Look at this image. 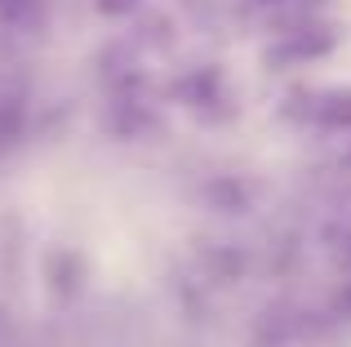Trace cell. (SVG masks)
Wrapping results in <instances>:
<instances>
[{
  "label": "cell",
  "instance_id": "3957f363",
  "mask_svg": "<svg viewBox=\"0 0 351 347\" xmlns=\"http://www.w3.org/2000/svg\"><path fill=\"white\" fill-rule=\"evenodd\" d=\"M23 116H27L23 94H5L0 98V156L18 147V139H23Z\"/></svg>",
  "mask_w": 351,
  "mask_h": 347
},
{
  "label": "cell",
  "instance_id": "277c9868",
  "mask_svg": "<svg viewBox=\"0 0 351 347\" xmlns=\"http://www.w3.org/2000/svg\"><path fill=\"white\" fill-rule=\"evenodd\" d=\"M325 245H329V259H334L343 272H351V227H329Z\"/></svg>",
  "mask_w": 351,
  "mask_h": 347
},
{
  "label": "cell",
  "instance_id": "8992f818",
  "mask_svg": "<svg viewBox=\"0 0 351 347\" xmlns=\"http://www.w3.org/2000/svg\"><path fill=\"white\" fill-rule=\"evenodd\" d=\"M18 5V0H0V9H14Z\"/></svg>",
  "mask_w": 351,
  "mask_h": 347
},
{
  "label": "cell",
  "instance_id": "52a82bcc",
  "mask_svg": "<svg viewBox=\"0 0 351 347\" xmlns=\"http://www.w3.org/2000/svg\"><path fill=\"white\" fill-rule=\"evenodd\" d=\"M343 165H347V169H351V156H347V160H343Z\"/></svg>",
  "mask_w": 351,
  "mask_h": 347
},
{
  "label": "cell",
  "instance_id": "5b68a950",
  "mask_svg": "<svg viewBox=\"0 0 351 347\" xmlns=\"http://www.w3.org/2000/svg\"><path fill=\"white\" fill-rule=\"evenodd\" d=\"M98 5V14H107V18H125V14H134L143 0H94Z\"/></svg>",
  "mask_w": 351,
  "mask_h": 347
},
{
  "label": "cell",
  "instance_id": "7a4b0ae2",
  "mask_svg": "<svg viewBox=\"0 0 351 347\" xmlns=\"http://www.w3.org/2000/svg\"><path fill=\"white\" fill-rule=\"evenodd\" d=\"M307 121L320 130H351V89H325L307 98Z\"/></svg>",
  "mask_w": 351,
  "mask_h": 347
},
{
  "label": "cell",
  "instance_id": "6da1fadb",
  "mask_svg": "<svg viewBox=\"0 0 351 347\" xmlns=\"http://www.w3.org/2000/svg\"><path fill=\"white\" fill-rule=\"evenodd\" d=\"M334 45H338V36L329 32V27H298V32H285L280 40L267 45V49H263V62H267V67H276V71L302 67V62L325 58Z\"/></svg>",
  "mask_w": 351,
  "mask_h": 347
}]
</instances>
